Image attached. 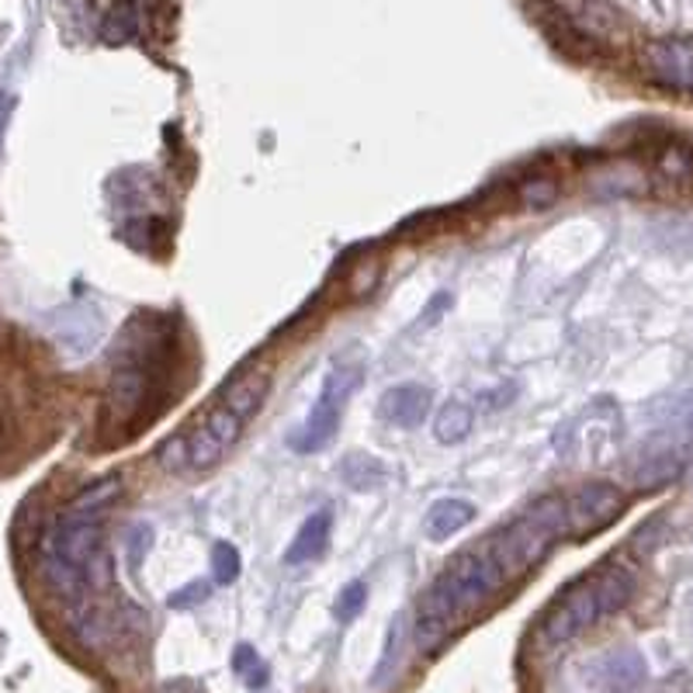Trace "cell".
Instances as JSON below:
<instances>
[{"mask_svg":"<svg viewBox=\"0 0 693 693\" xmlns=\"http://www.w3.org/2000/svg\"><path fill=\"white\" fill-rule=\"evenodd\" d=\"M507 579L510 576L499 566L490 541L482 548L461 552L434 579V586L423 593L417 610V645L423 652H437L451 639V631H458V624H465L479 607H485L507 586Z\"/></svg>","mask_w":693,"mask_h":693,"instance_id":"cell-1","label":"cell"},{"mask_svg":"<svg viewBox=\"0 0 693 693\" xmlns=\"http://www.w3.org/2000/svg\"><path fill=\"white\" fill-rule=\"evenodd\" d=\"M566 531H569L566 499L545 496V499H537L520 520H513L510 528H503L496 537H490V548L496 552L499 566L507 569V576L517 579L531 566H537V561L545 558V552L555 545V537Z\"/></svg>","mask_w":693,"mask_h":693,"instance_id":"cell-2","label":"cell"},{"mask_svg":"<svg viewBox=\"0 0 693 693\" xmlns=\"http://www.w3.org/2000/svg\"><path fill=\"white\" fill-rule=\"evenodd\" d=\"M358 385H361V368L358 364H341L326 374L320 399L312 403L306 423L292 434V447L298 455H315V451H323V447H330L336 426H341L344 406Z\"/></svg>","mask_w":693,"mask_h":693,"instance_id":"cell-3","label":"cell"},{"mask_svg":"<svg viewBox=\"0 0 693 693\" xmlns=\"http://www.w3.org/2000/svg\"><path fill=\"white\" fill-rule=\"evenodd\" d=\"M604 617H607L604 596H601V586H596V576H593V579H583V583H576L552 607V614L545 617V624H541V639H545L548 645L572 642L576 634H583L596 621H604Z\"/></svg>","mask_w":693,"mask_h":693,"instance_id":"cell-4","label":"cell"},{"mask_svg":"<svg viewBox=\"0 0 693 693\" xmlns=\"http://www.w3.org/2000/svg\"><path fill=\"white\" fill-rule=\"evenodd\" d=\"M624 513V493L610 482H590L576 490L566 503L569 534L572 537H593Z\"/></svg>","mask_w":693,"mask_h":693,"instance_id":"cell-5","label":"cell"},{"mask_svg":"<svg viewBox=\"0 0 693 693\" xmlns=\"http://www.w3.org/2000/svg\"><path fill=\"white\" fill-rule=\"evenodd\" d=\"M379 413L392 423V426H403V430H413L426 420L430 413V388L423 385H396L388 388L382 403H379Z\"/></svg>","mask_w":693,"mask_h":693,"instance_id":"cell-6","label":"cell"},{"mask_svg":"<svg viewBox=\"0 0 693 693\" xmlns=\"http://www.w3.org/2000/svg\"><path fill=\"white\" fill-rule=\"evenodd\" d=\"M330 534H333V510L320 507L302 520V528H298V534L292 537V545L285 552V561L288 566H302V561L323 558L330 548Z\"/></svg>","mask_w":693,"mask_h":693,"instance_id":"cell-7","label":"cell"},{"mask_svg":"<svg viewBox=\"0 0 693 693\" xmlns=\"http://www.w3.org/2000/svg\"><path fill=\"white\" fill-rule=\"evenodd\" d=\"M648 66L655 81L669 87H693V46L683 42H655L648 46Z\"/></svg>","mask_w":693,"mask_h":693,"instance_id":"cell-8","label":"cell"},{"mask_svg":"<svg viewBox=\"0 0 693 693\" xmlns=\"http://www.w3.org/2000/svg\"><path fill=\"white\" fill-rule=\"evenodd\" d=\"M268 388H271V379L264 371H250V374H236V379L226 385V392H222V406H230L233 413L247 423L260 406H264L268 399Z\"/></svg>","mask_w":693,"mask_h":693,"instance_id":"cell-9","label":"cell"},{"mask_svg":"<svg viewBox=\"0 0 693 693\" xmlns=\"http://www.w3.org/2000/svg\"><path fill=\"white\" fill-rule=\"evenodd\" d=\"M143 396H146L143 368H122L115 371V379H111V388H108V413L128 420L143 406Z\"/></svg>","mask_w":693,"mask_h":693,"instance_id":"cell-10","label":"cell"},{"mask_svg":"<svg viewBox=\"0 0 693 693\" xmlns=\"http://www.w3.org/2000/svg\"><path fill=\"white\" fill-rule=\"evenodd\" d=\"M472 520H475V507H472V503L447 496V499H437L434 507L426 510V534L434 537V541H444V537L458 534L461 528H468Z\"/></svg>","mask_w":693,"mask_h":693,"instance_id":"cell-11","label":"cell"},{"mask_svg":"<svg viewBox=\"0 0 693 693\" xmlns=\"http://www.w3.org/2000/svg\"><path fill=\"white\" fill-rule=\"evenodd\" d=\"M226 451H230V444L222 441L209 423H201L198 430L187 434V465L198 468V472H209V468H215Z\"/></svg>","mask_w":693,"mask_h":693,"instance_id":"cell-12","label":"cell"},{"mask_svg":"<svg viewBox=\"0 0 693 693\" xmlns=\"http://www.w3.org/2000/svg\"><path fill=\"white\" fill-rule=\"evenodd\" d=\"M139 35V8L136 0H115V4L108 8L104 22H101V39L111 46H122V42H133Z\"/></svg>","mask_w":693,"mask_h":693,"instance_id":"cell-13","label":"cell"},{"mask_svg":"<svg viewBox=\"0 0 693 693\" xmlns=\"http://www.w3.org/2000/svg\"><path fill=\"white\" fill-rule=\"evenodd\" d=\"M472 423H475V413H472V406H465V403H447L437 420H434V434L441 444H461L468 434H472Z\"/></svg>","mask_w":693,"mask_h":693,"instance_id":"cell-14","label":"cell"},{"mask_svg":"<svg viewBox=\"0 0 693 693\" xmlns=\"http://www.w3.org/2000/svg\"><path fill=\"white\" fill-rule=\"evenodd\" d=\"M344 482L358 493L379 490V485L385 482V468H382L379 458H371V455H350L344 461Z\"/></svg>","mask_w":693,"mask_h":693,"instance_id":"cell-15","label":"cell"},{"mask_svg":"<svg viewBox=\"0 0 693 693\" xmlns=\"http://www.w3.org/2000/svg\"><path fill=\"white\" fill-rule=\"evenodd\" d=\"M122 493V482L115 479V475H108V479H101V482H94V485H87V490L73 499V507L70 510H81V513H101L111 499H115Z\"/></svg>","mask_w":693,"mask_h":693,"instance_id":"cell-16","label":"cell"},{"mask_svg":"<svg viewBox=\"0 0 693 693\" xmlns=\"http://www.w3.org/2000/svg\"><path fill=\"white\" fill-rule=\"evenodd\" d=\"M233 669H236V677L247 683L250 690H260V686H268V666H264V659H260V655L250 648V645H239L236 648V655H233Z\"/></svg>","mask_w":693,"mask_h":693,"instance_id":"cell-17","label":"cell"},{"mask_svg":"<svg viewBox=\"0 0 693 693\" xmlns=\"http://www.w3.org/2000/svg\"><path fill=\"white\" fill-rule=\"evenodd\" d=\"M642 659L634 652H617L614 659H610V666H607V683L614 686V690H628V686H634L642 680Z\"/></svg>","mask_w":693,"mask_h":693,"instance_id":"cell-18","label":"cell"},{"mask_svg":"<svg viewBox=\"0 0 693 693\" xmlns=\"http://www.w3.org/2000/svg\"><path fill=\"white\" fill-rule=\"evenodd\" d=\"M659 174L669 181H686L693 177V149L683 143H672L659 153Z\"/></svg>","mask_w":693,"mask_h":693,"instance_id":"cell-19","label":"cell"},{"mask_svg":"<svg viewBox=\"0 0 693 693\" xmlns=\"http://www.w3.org/2000/svg\"><path fill=\"white\" fill-rule=\"evenodd\" d=\"M239 569H243V561H239V552L230 545V541H215V548H212V579L219 586H230L239 579Z\"/></svg>","mask_w":693,"mask_h":693,"instance_id":"cell-20","label":"cell"},{"mask_svg":"<svg viewBox=\"0 0 693 693\" xmlns=\"http://www.w3.org/2000/svg\"><path fill=\"white\" fill-rule=\"evenodd\" d=\"M403 634H406V617L399 614L396 621L388 624V639H385V652H382V663L374 669V683H385V677L399 663V648H403Z\"/></svg>","mask_w":693,"mask_h":693,"instance_id":"cell-21","label":"cell"},{"mask_svg":"<svg viewBox=\"0 0 693 693\" xmlns=\"http://www.w3.org/2000/svg\"><path fill=\"white\" fill-rule=\"evenodd\" d=\"M364 601H368V586L361 583V579H354V583H347L344 590H341V596H336V621L341 624H350L354 617L361 614V607H364Z\"/></svg>","mask_w":693,"mask_h":693,"instance_id":"cell-22","label":"cell"},{"mask_svg":"<svg viewBox=\"0 0 693 693\" xmlns=\"http://www.w3.org/2000/svg\"><path fill=\"white\" fill-rule=\"evenodd\" d=\"M558 198V184L552 177H531L520 184V201L528 209H548V205Z\"/></svg>","mask_w":693,"mask_h":693,"instance_id":"cell-23","label":"cell"},{"mask_svg":"<svg viewBox=\"0 0 693 693\" xmlns=\"http://www.w3.org/2000/svg\"><path fill=\"white\" fill-rule=\"evenodd\" d=\"M205 423H209V426H212L215 434H219L222 441H226V444H233V441L239 437V430H243V420L233 413L230 406H215L212 413L205 417Z\"/></svg>","mask_w":693,"mask_h":693,"instance_id":"cell-24","label":"cell"},{"mask_svg":"<svg viewBox=\"0 0 693 693\" xmlns=\"http://www.w3.org/2000/svg\"><path fill=\"white\" fill-rule=\"evenodd\" d=\"M209 583H205V579H195V583H187L184 590H177V593H171L166 596V604H171V610H187V607H195V604H201L205 596H209Z\"/></svg>","mask_w":693,"mask_h":693,"instance_id":"cell-25","label":"cell"},{"mask_svg":"<svg viewBox=\"0 0 693 693\" xmlns=\"http://www.w3.org/2000/svg\"><path fill=\"white\" fill-rule=\"evenodd\" d=\"M149 541H153V528L149 523H136L133 534H128V561H133V569L143 561V555L149 552Z\"/></svg>","mask_w":693,"mask_h":693,"instance_id":"cell-26","label":"cell"},{"mask_svg":"<svg viewBox=\"0 0 693 693\" xmlns=\"http://www.w3.org/2000/svg\"><path fill=\"white\" fill-rule=\"evenodd\" d=\"M160 465L163 468H184L187 465V437H174L160 447Z\"/></svg>","mask_w":693,"mask_h":693,"instance_id":"cell-27","label":"cell"},{"mask_svg":"<svg viewBox=\"0 0 693 693\" xmlns=\"http://www.w3.org/2000/svg\"><path fill=\"white\" fill-rule=\"evenodd\" d=\"M444 309H451V292H437L430 298V306L420 312V326H434L437 315H444Z\"/></svg>","mask_w":693,"mask_h":693,"instance_id":"cell-28","label":"cell"},{"mask_svg":"<svg viewBox=\"0 0 693 693\" xmlns=\"http://www.w3.org/2000/svg\"><path fill=\"white\" fill-rule=\"evenodd\" d=\"M11 108H14V101H11V98H0V139H4V125H8Z\"/></svg>","mask_w":693,"mask_h":693,"instance_id":"cell-29","label":"cell"},{"mask_svg":"<svg viewBox=\"0 0 693 693\" xmlns=\"http://www.w3.org/2000/svg\"><path fill=\"white\" fill-rule=\"evenodd\" d=\"M690 621H693V601H690Z\"/></svg>","mask_w":693,"mask_h":693,"instance_id":"cell-30","label":"cell"}]
</instances>
